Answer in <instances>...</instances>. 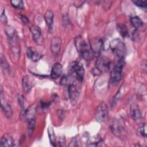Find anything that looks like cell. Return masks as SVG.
Masks as SVG:
<instances>
[{
    "label": "cell",
    "instance_id": "cell-1",
    "mask_svg": "<svg viewBox=\"0 0 147 147\" xmlns=\"http://www.w3.org/2000/svg\"><path fill=\"white\" fill-rule=\"evenodd\" d=\"M75 44L78 52L87 61L91 60L93 57L94 53L90 48V45L80 36L76 37Z\"/></svg>",
    "mask_w": 147,
    "mask_h": 147
},
{
    "label": "cell",
    "instance_id": "cell-2",
    "mask_svg": "<svg viewBox=\"0 0 147 147\" xmlns=\"http://www.w3.org/2000/svg\"><path fill=\"white\" fill-rule=\"evenodd\" d=\"M69 73L75 80L79 82H82L83 80L85 70L83 65L79 61H73L70 63L68 69Z\"/></svg>",
    "mask_w": 147,
    "mask_h": 147
},
{
    "label": "cell",
    "instance_id": "cell-3",
    "mask_svg": "<svg viewBox=\"0 0 147 147\" xmlns=\"http://www.w3.org/2000/svg\"><path fill=\"white\" fill-rule=\"evenodd\" d=\"M125 64V58L119 59L114 67L110 76V82L113 86L118 84L122 77L123 67Z\"/></svg>",
    "mask_w": 147,
    "mask_h": 147
},
{
    "label": "cell",
    "instance_id": "cell-4",
    "mask_svg": "<svg viewBox=\"0 0 147 147\" xmlns=\"http://www.w3.org/2000/svg\"><path fill=\"white\" fill-rule=\"evenodd\" d=\"M110 47L113 53L118 59L125 58L126 49L125 44L119 38L113 40L110 44Z\"/></svg>",
    "mask_w": 147,
    "mask_h": 147
},
{
    "label": "cell",
    "instance_id": "cell-5",
    "mask_svg": "<svg viewBox=\"0 0 147 147\" xmlns=\"http://www.w3.org/2000/svg\"><path fill=\"white\" fill-rule=\"evenodd\" d=\"M110 64L111 61L107 56H100L95 62V69L99 73L106 72L110 69Z\"/></svg>",
    "mask_w": 147,
    "mask_h": 147
},
{
    "label": "cell",
    "instance_id": "cell-6",
    "mask_svg": "<svg viewBox=\"0 0 147 147\" xmlns=\"http://www.w3.org/2000/svg\"><path fill=\"white\" fill-rule=\"evenodd\" d=\"M109 109L107 105L105 103H100L96 109L95 113V118L98 122H103L107 118Z\"/></svg>",
    "mask_w": 147,
    "mask_h": 147
},
{
    "label": "cell",
    "instance_id": "cell-7",
    "mask_svg": "<svg viewBox=\"0 0 147 147\" xmlns=\"http://www.w3.org/2000/svg\"><path fill=\"white\" fill-rule=\"evenodd\" d=\"M68 91L71 103L74 106L76 103L79 99L80 88L76 82H73L69 84L68 88Z\"/></svg>",
    "mask_w": 147,
    "mask_h": 147
},
{
    "label": "cell",
    "instance_id": "cell-8",
    "mask_svg": "<svg viewBox=\"0 0 147 147\" xmlns=\"http://www.w3.org/2000/svg\"><path fill=\"white\" fill-rule=\"evenodd\" d=\"M90 47L94 54H99L103 48V42L99 37H94L90 41Z\"/></svg>",
    "mask_w": 147,
    "mask_h": 147
},
{
    "label": "cell",
    "instance_id": "cell-9",
    "mask_svg": "<svg viewBox=\"0 0 147 147\" xmlns=\"http://www.w3.org/2000/svg\"><path fill=\"white\" fill-rule=\"evenodd\" d=\"M61 46V39L58 36L53 37L51 41V49L53 55L57 56L60 51Z\"/></svg>",
    "mask_w": 147,
    "mask_h": 147
},
{
    "label": "cell",
    "instance_id": "cell-10",
    "mask_svg": "<svg viewBox=\"0 0 147 147\" xmlns=\"http://www.w3.org/2000/svg\"><path fill=\"white\" fill-rule=\"evenodd\" d=\"M34 41L38 44H41L43 41V37L40 28L36 25H32L30 28Z\"/></svg>",
    "mask_w": 147,
    "mask_h": 147
},
{
    "label": "cell",
    "instance_id": "cell-11",
    "mask_svg": "<svg viewBox=\"0 0 147 147\" xmlns=\"http://www.w3.org/2000/svg\"><path fill=\"white\" fill-rule=\"evenodd\" d=\"M1 109L3 114L6 117V118H7L8 119L10 118L13 114L12 110L10 105L7 102L3 101V95L2 88H1Z\"/></svg>",
    "mask_w": 147,
    "mask_h": 147
},
{
    "label": "cell",
    "instance_id": "cell-12",
    "mask_svg": "<svg viewBox=\"0 0 147 147\" xmlns=\"http://www.w3.org/2000/svg\"><path fill=\"white\" fill-rule=\"evenodd\" d=\"M26 55L29 59H30L33 61H38L42 57V55L38 53L35 49L31 47H28L26 49Z\"/></svg>",
    "mask_w": 147,
    "mask_h": 147
},
{
    "label": "cell",
    "instance_id": "cell-13",
    "mask_svg": "<svg viewBox=\"0 0 147 147\" xmlns=\"http://www.w3.org/2000/svg\"><path fill=\"white\" fill-rule=\"evenodd\" d=\"M130 113L132 118L134 121H139L141 119L142 117L141 113L137 105L133 103L130 105Z\"/></svg>",
    "mask_w": 147,
    "mask_h": 147
},
{
    "label": "cell",
    "instance_id": "cell-14",
    "mask_svg": "<svg viewBox=\"0 0 147 147\" xmlns=\"http://www.w3.org/2000/svg\"><path fill=\"white\" fill-rule=\"evenodd\" d=\"M63 71V66L60 63H56L52 67L51 76L53 79H57L61 74Z\"/></svg>",
    "mask_w": 147,
    "mask_h": 147
},
{
    "label": "cell",
    "instance_id": "cell-15",
    "mask_svg": "<svg viewBox=\"0 0 147 147\" xmlns=\"http://www.w3.org/2000/svg\"><path fill=\"white\" fill-rule=\"evenodd\" d=\"M53 13L51 10H47L44 14V20L49 32H51L53 26Z\"/></svg>",
    "mask_w": 147,
    "mask_h": 147
},
{
    "label": "cell",
    "instance_id": "cell-16",
    "mask_svg": "<svg viewBox=\"0 0 147 147\" xmlns=\"http://www.w3.org/2000/svg\"><path fill=\"white\" fill-rule=\"evenodd\" d=\"M22 85L24 91L25 92H28L30 91L33 86V80L29 76L25 75L22 78Z\"/></svg>",
    "mask_w": 147,
    "mask_h": 147
},
{
    "label": "cell",
    "instance_id": "cell-17",
    "mask_svg": "<svg viewBox=\"0 0 147 147\" xmlns=\"http://www.w3.org/2000/svg\"><path fill=\"white\" fill-rule=\"evenodd\" d=\"M14 145V140L11 136L9 134H4L1 139L0 142L1 146H11Z\"/></svg>",
    "mask_w": 147,
    "mask_h": 147
},
{
    "label": "cell",
    "instance_id": "cell-18",
    "mask_svg": "<svg viewBox=\"0 0 147 147\" xmlns=\"http://www.w3.org/2000/svg\"><path fill=\"white\" fill-rule=\"evenodd\" d=\"M101 141V137L99 135H95L87 140L86 145L87 146H96Z\"/></svg>",
    "mask_w": 147,
    "mask_h": 147
},
{
    "label": "cell",
    "instance_id": "cell-19",
    "mask_svg": "<svg viewBox=\"0 0 147 147\" xmlns=\"http://www.w3.org/2000/svg\"><path fill=\"white\" fill-rule=\"evenodd\" d=\"M117 29L118 33L123 38H125L128 36V30L127 26L123 24H119L117 26Z\"/></svg>",
    "mask_w": 147,
    "mask_h": 147
},
{
    "label": "cell",
    "instance_id": "cell-20",
    "mask_svg": "<svg viewBox=\"0 0 147 147\" xmlns=\"http://www.w3.org/2000/svg\"><path fill=\"white\" fill-rule=\"evenodd\" d=\"M130 22L135 29H138L143 24V21L138 16H133L130 18Z\"/></svg>",
    "mask_w": 147,
    "mask_h": 147
},
{
    "label": "cell",
    "instance_id": "cell-21",
    "mask_svg": "<svg viewBox=\"0 0 147 147\" xmlns=\"http://www.w3.org/2000/svg\"><path fill=\"white\" fill-rule=\"evenodd\" d=\"M47 132H48V137L50 141V143L51 145L53 146H56V138H55V135L54 133L53 129L52 126H49L47 129Z\"/></svg>",
    "mask_w": 147,
    "mask_h": 147
},
{
    "label": "cell",
    "instance_id": "cell-22",
    "mask_svg": "<svg viewBox=\"0 0 147 147\" xmlns=\"http://www.w3.org/2000/svg\"><path fill=\"white\" fill-rule=\"evenodd\" d=\"M5 33L7 36L8 39H10L13 38L16 36V31L14 28L11 25H7L5 29Z\"/></svg>",
    "mask_w": 147,
    "mask_h": 147
},
{
    "label": "cell",
    "instance_id": "cell-23",
    "mask_svg": "<svg viewBox=\"0 0 147 147\" xmlns=\"http://www.w3.org/2000/svg\"><path fill=\"white\" fill-rule=\"evenodd\" d=\"M36 126V120L34 118H31L28 120V134L31 136L33 133Z\"/></svg>",
    "mask_w": 147,
    "mask_h": 147
},
{
    "label": "cell",
    "instance_id": "cell-24",
    "mask_svg": "<svg viewBox=\"0 0 147 147\" xmlns=\"http://www.w3.org/2000/svg\"><path fill=\"white\" fill-rule=\"evenodd\" d=\"M11 5L16 9L22 10L24 8V2L21 0H12L10 1Z\"/></svg>",
    "mask_w": 147,
    "mask_h": 147
},
{
    "label": "cell",
    "instance_id": "cell-25",
    "mask_svg": "<svg viewBox=\"0 0 147 147\" xmlns=\"http://www.w3.org/2000/svg\"><path fill=\"white\" fill-rule=\"evenodd\" d=\"M146 125L145 123H142L141 125L139 126V127L137 129V132L142 137H144L145 138L146 137Z\"/></svg>",
    "mask_w": 147,
    "mask_h": 147
},
{
    "label": "cell",
    "instance_id": "cell-26",
    "mask_svg": "<svg viewBox=\"0 0 147 147\" xmlns=\"http://www.w3.org/2000/svg\"><path fill=\"white\" fill-rule=\"evenodd\" d=\"M1 67L3 68V69L6 71H9V65L8 64V63L5 58L3 56V55H1Z\"/></svg>",
    "mask_w": 147,
    "mask_h": 147
},
{
    "label": "cell",
    "instance_id": "cell-27",
    "mask_svg": "<svg viewBox=\"0 0 147 147\" xmlns=\"http://www.w3.org/2000/svg\"><path fill=\"white\" fill-rule=\"evenodd\" d=\"M132 2L137 6L142 7V8H146L147 6V3L146 1H142V0H134Z\"/></svg>",
    "mask_w": 147,
    "mask_h": 147
},
{
    "label": "cell",
    "instance_id": "cell-28",
    "mask_svg": "<svg viewBox=\"0 0 147 147\" xmlns=\"http://www.w3.org/2000/svg\"><path fill=\"white\" fill-rule=\"evenodd\" d=\"M78 140L76 137H74L71 141V143L68 145V146H77L78 145Z\"/></svg>",
    "mask_w": 147,
    "mask_h": 147
},
{
    "label": "cell",
    "instance_id": "cell-29",
    "mask_svg": "<svg viewBox=\"0 0 147 147\" xmlns=\"http://www.w3.org/2000/svg\"><path fill=\"white\" fill-rule=\"evenodd\" d=\"M1 21L3 23H6L7 22V19H6V17L5 16V15L4 14V10L2 12V13L1 15Z\"/></svg>",
    "mask_w": 147,
    "mask_h": 147
},
{
    "label": "cell",
    "instance_id": "cell-30",
    "mask_svg": "<svg viewBox=\"0 0 147 147\" xmlns=\"http://www.w3.org/2000/svg\"><path fill=\"white\" fill-rule=\"evenodd\" d=\"M67 82V77L66 75H64L62 77L61 80L60 81V84L61 85H65Z\"/></svg>",
    "mask_w": 147,
    "mask_h": 147
},
{
    "label": "cell",
    "instance_id": "cell-31",
    "mask_svg": "<svg viewBox=\"0 0 147 147\" xmlns=\"http://www.w3.org/2000/svg\"><path fill=\"white\" fill-rule=\"evenodd\" d=\"M21 19L22 20V21L24 22H25V24H27L29 22V20L28 19L27 17H26L25 16H21Z\"/></svg>",
    "mask_w": 147,
    "mask_h": 147
}]
</instances>
